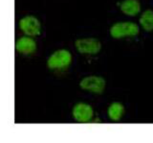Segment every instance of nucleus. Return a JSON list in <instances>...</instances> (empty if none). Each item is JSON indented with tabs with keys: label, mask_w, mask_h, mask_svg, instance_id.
I'll use <instances>...</instances> for the list:
<instances>
[{
	"label": "nucleus",
	"mask_w": 153,
	"mask_h": 143,
	"mask_svg": "<svg viewBox=\"0 0 153 143\" xmlns=\"http://www.w3.org/2000/svg\"><path fill=\"white\" fill-rule=\"evenodd\" d=\"M139 26L134 22H117L110 28V35L114 39H123L124 37H132L139 34Z\"/></svg>",
	"instance_id": "nucleus-1"
},
{
	"label": "nucleus",
	"mask_w": 153,
	"mask_h": 143,
	"mask_svg": "<svg viewBox=\"0 0 153 143\" xmlns=\"http://www.w3.org/2000/svg\"><path fill=\"white\" fill-rule=\"evenodd\" d=\"M72 61V55L69 51L60 49L54 52L47 61L48 67L51 69H63L69 66Z\"/></svg>",
	"instance_id": "nucleus-2"
},
{
	"label": "nucleus",
	"mask_w": 153,
	"mask_h": 143,
	"mask_svg": "<svg viewBox=\"0 0 153 143\" xmlns=\"http://www.w3.org/2000/svg\"><path fill=\"white\" fill-rule=\"evenodd\" d=\"M106 82L102 77L100 76H88L80 81L79 87L81 89L87 90L92 93L102 94L105 88Z\"/></svg>",
	"instance_id": "nucleus-3"
},
{
	"label": "nucleus",
	"mask_w": 153,
	"mask_h": 143,
	"mask_svg": "<svg viewBox=\"0 0 153 143\" xmlns=\"http://www.w3.org/2000/svg\"><path fill=\"white\" fill-rule=\"evenodd\" d=\"M75 46L80 54L95 55L100 52L102 48L100 42L94 37H86V39H79L75 42Z\"/></svg>",
	"instance_id": "nucleus-4"
},
{
	"label": "nucleus",
	"mask_w": 153,
	"mask_h": 143,
	"mask_svg": "<svg viewBox=\"0 0 153 143\" xmlns=\"http://www.w3.org/2000/svg\"><path fill=\"white\" fill-rule=\"evenodd\" d=\"M19 28L25 35L35 37L40 34L41 25L39 20L33 16H26L19 20Z\"/></svg>",
	"instance_id": "nucleus-5"
},
{
	"label": "nucleus",
	"mask_w": 153,
	"mask_h": 143,
	"mask_svg": "<svg viewBox=\"0 0 153 143\" xmlns=\"http://www.w3.org/2000/svg\"><path fill=\"white\" fill-rule=\"evenodd\" d=\"M73 117L76 122L86 123L89 122L94 115V111L92 107L85 103H79L73 108Z\"/></svg>",
	"instance_id": "nucleus-6"
},
{
	"label": "nucleus",
	"mask_w": 153,
	"mask_h": 143,
	"mask_svg": "<svg viewBox=\"0 0 153 143\" xmlns=\"http://www.w3.org/2000/svg\"><path fill=\"white\" fill-rule=\"evenodd\" d=\"M16 49L23 55H30L36 51V43L30 37H21L16 41Z\"/></svg>",
	"instance_id": "nucleus-7"
},
{
	"label": "nucleus",
	"mask_w": 153,
	"mask_h": 143,
	"mask_svg": "<svg viewBox=\"0 0 153 143\" xmlns=\"http://www.w3.org/2000/svg\"><path fill=\"white\" fill-rule=\"evenodd\" d=\"M121 10L126 16H135L141 11V5L138 0H123L121 4Z\"/></svg>",
	"instance_id": "nucleus-8"
},
{
	"label": "nucleus",
	"mask_w": 153,
	"mask_h": 143,
	"mask_svg": "<svg viewBox=\"0 0 153 143\" xmlns=\"http://www.w3.org/2000/svg\"><path fill=\"white\" fill-rule=\"evenodd\" d=\"M107 113L112 121H119L123 114V106L119 102H114L109 106Z\"/></svg>",
	"instance_id": "nucleus-9"
},
{
	"label": "nucleus",
	"mask_w": 153,
	"mask_h": 143,
	"mask_svg": "<svg viewBox=\"0 0 153 143\" xmlns=\"http://www.w3.org/2000/svg\"><path fill=\"white\" fill-rule=\"evenodd\" d=\"M140 24L146 32L153 31V11H145L140 17Z\"/></svg>",
	"instance_id": "nucleus-10"
}]
</instances>
